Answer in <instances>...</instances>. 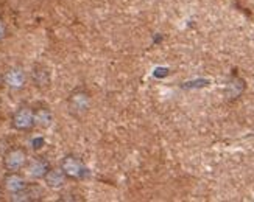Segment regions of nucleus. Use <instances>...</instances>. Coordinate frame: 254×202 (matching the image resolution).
Listing matches in <instances>:
<instances>
[{
	"label": "nucleus",
	"mask_w": 254,
	"mask_h": 202,
	"mask_svg": "<svg viewBox=\"0 0 254 202\" xmlns=\"http://www.w3.org/2000/svg\"><path fill=\"white\" fill-rule=\"evenodd\" d=\"M92 106V95L86 87H76L67 98L69 114L75 118H83L89 114Z\"/></svg>",
	"instance_id": "obj_1"
},
{
	"label": "nucleus",
	"mask_w": 254,
	"mask_h": 202,
	"mask_svg": "<svg viewBox=\"0 0 254 202\" xmlns=\"http://www.w3.org/2000/svg\"><path fill=\"white\" fill-rule=\"evenodd\" d=\"M60 168L64 171V174L67 176V179H72V181H81L87 173L86 165L83 163V160L80 159V157L75 155V154L64 155Z\"/></svg>",
	"instance_id": "obj_2"
},
{
	"label": "nucleus",
	"mask_w": 254,
	"mask_h": 202,
	"mask_svg": "<svg viewBox=\"0 0 254 202\" xmlns=\"http://www.w3.org/2000/svg\"><path fill=\"white\" fill-rule=\"evenodd\" d=\"M28 162V154L24 148H11L3 155V168L6 171L24 170Z\"/></svg>",
	"instance_id": "obj_3"
},
{
	"label": "nucleus",
	"mask_w": 254,
	"mask_h": 202,
	"mask_svg": "<svg viewBox=\"0 0 254 202\" xmlns=\"http://www.w3.org/2000/svg\"><path fill=\"white\" fill-rule=\"evenodd\" d=\"M11 126L16 131H30L35 126V112L28 106H20L13 117H11Z\"/></svg>",
	"instance_id": "obj_4"
},
{
	"label": "nucleus",
	"mask_w": 254,
	"mask_h": 202,
	"mask_svg": "<svg viewBox=\"0 0 254 202\" xmlns=\"http://www.w3.org/2000/svg\"><path fill=\"white\" fill-rule=\"evenodd\" d=\"M27 72L22 69V67H11L3 73V81L5 86H8L9 89H14V91H20L24 89L27 84Z\"/></svg>",
	"instance_id": "obj_5"
},
{
	"label": "nucleus",
	"mask_w": 254,
	"mask_h": 202,
	"mask_svg": "<svg viewBox=\"0 0 254 202\" xmlns=\"http://www.w3.org/2000/svg\"><path fill=\"white\" fill-rule=\"evenodd\" d=\"M50 168H52L50 163L44 159V157H33V159H28L25 165V171L28 177L39 181V179H44V176L47 174Z\"/></svg>",
	"instance_id": "obj_6"
},
{
	"label": "nucleus",
	"mask_w": 254,
	"mask_h": 202,
	"mask_svg": "<svg viewBox=\"0 0 254 202\" xmlns=\"http://www.w3.org/2000/svg\"><path fill=\"white\" fill-rule=\"evenodd\" d=\"M27 187V179L19 171H8V174L3 177V190L9 195H16L22 192V190H25Z\"/></svg>",
	"instance_id": "obj_7"
},
{
	"label": "nucleus",
	"mask_w": 254,
	"mask_h": 202,
	"mask_svg": "<svg viewBox=\"0 0 254 202\" xmlns=\"http://www.w3.org/2000/svg\"><path fill=\"white\" fill-rule=\"evenodd\" d=\"M44 182L52 190H60L67 182V176L64 174L61 168H50L47 174L44 176Z\"/></svg>",
	"instance_id": "obj_8"
},
{
	"label": "nucleus",
	"mask_w": 254,
	"mask_h": 202,
	"mask_svg": "<svg viewBox=\"0 0 254 202\" xmlns=\"http://www.w3.org/2000/svg\"><path fill=\"white\" fill-rule=\"evenodd\" d=\"M33 112H35V126L49 129L53 125V114L49 107H38Z\"/></svg>",
	"instance_id": "obj_9"
},
{
	"label": "nucleus",
	"mask_w": 254,
	"mask_h": 202,
	"mask_svg": "<svg viewBox=\"0 0 254 202\" xmlns=\"http://www.w3.org/2000/svg\"><path fill=\"white\" fill-rule=\"evenodd\" d=\"M31 78H33V83H35L38 87H46L50 83V73L44 65H35L33 67V72H31Z\"/></svg>",
	"instance_id": "obj_10"
},
{
	"label": "nucleus",
	"mask_w": 254,
	"mask_h": 202,
	"mask_svg": "<svg viewBox=\"0 0 254 202\" xmlns=\"http://www.w3.org/2000/svg\"><path fill=\"white\" fill-rule=\"evenodd\" d=\"M6 33H8V30H6V24H5V20H3L2 17H0V41L6 38Z\"/></svg>",
	"instance_id": "obj_11"
},
{
	"label": "nucleus",
	"mask_w": 254,
	"mask_h": 202,
	"mask_svg": "<svg viewBox=\"0 0 254 202\" xmlns=\"http://www.w3.org/2000/svg\"><path fill=\"white\" fill-rule=\"evenodd\" d=\"M3 193H5V190H3V187H0V201L3 199Z\"/></svg>",
	"instance_id": "obj_12"
},
{
	"label": "nucleus",
	"mask_w": 254,
	"mask_h": 202,
	"mask_svg": "<svg viewBox=\"0 0 254 202\" xmlns=\"http://www.w3.org/2000/svg\"><path fill=\"white\" fill-rule=\"evenodd\" d=\"M5 84V81H3V73H0V87H2Z\"/></svg>",
	"instance_id": "obj_13"
}]
</instances>
